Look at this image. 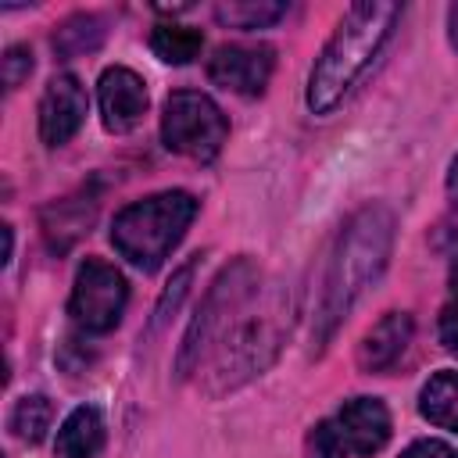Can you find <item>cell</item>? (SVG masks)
Wrapping results in <instances>:
<instances>
[{
	"label": "cell",
	"instance_id": "2e32d148",
	"mask_svg": "<svg viewBox=\"0 0 458 458\" xmlns=\"http://www.w3.org/2000/svg\"><path fill=\"white\" fill-rule=\"evenodd\" d=\"M204 47V36L190 25H157L150 32V50L165 64H190Z\"/></svg>",
	"mask_w": 458,
	"mask_h": 458
},
{
	"label": "cell",
	"instance_id": "7402d4cb",
	"mask_svg": "<svg viewBox=\"0 0 458 458\" xmlns=\"http://www.w3.org/2000/svg\"><path fill=\"white\" fill-rule=\"evenodd\" d=\"M447 39H451V47L458 50V4L447 11Z\"/></svg>",
	"mask_w": 458,
	"mask_h": 458
},
{
	"label": "cell",
	"instance_id": "7c38bea8",
	"mask_svg": "<svg viewBox=\"0 0 458 458\" xmlns=\"http://www.w3.org/2000/svg\"><path fill=\"white\" fill-rule=\"evenodd\" d=\"M104 447V415L93 404H79L64 415L54 451L57 458H97Z\"/></svg>",
	"mask_w": 458,
	"mask_h": 458
},
{
	"label": "cell",
	"instance_id": "e0dca14e",
	"mask_svg": "<svg viewBox=\"0 0 458 458\" xmlns=\"http://www.w3.org/2000/svg\"><path fill=\"white\" fill-rule=\"evenodd\" d=\"M50 422H54V404H50V397H43V394H25V397L14 404V411H11V429H14V437H18V440H29V444L43 440V433L50 429Z\"/></svg>",
	"mask_w": 458,
	"mask_h": 458
},
{
	"label": "cell",
	"instance_id": "8fae6325",
	"mask_svg": "<svg viewBox=\"0 0 458 458\" xmlns=\"http://www.w3.org/2000/svg\"><path fill=\"white\" fill-rule=\"evenodd\" d=\"M408 340H411V315H404V311L383 315V318L365 333V340H361V347H358L361 369H369V372L390 369V365L404 354Z\"/></svg>",
	"mask_w": 458,
	"mask_h": 458
},
{
	"label": "cell",
	"instance_id": "8992f818",
	"mask_svg": "<svg viewBox=\"0 0 458 458\" xmlns=\"http://www.w3.org/2000/svg\"><path fill=\"white\" fill-rule=\"evenodd\" d=\"M225 136H229V122L208 93L200 89L168 93L165 114H161V140L168 150L193 161H211L218 157Z\"/></svg>",
	"mask_w": 458,
	"mask_h": 458
},
{
	"label": "cell",
	"instance_id": "ffe728a7",
	"mask_svg": "<svg viewBox=\"0 0 458 458\" xmlns=\"http://www.w3.org/2000/svg\"><path fill=\"white\" fill-rule=\"evenodd\" d=\"M401 458H458V451H454L451 444H444V440L426 437V440H411V444L401 451Z\"/></svg>",
	"mask_w": 458,
	"mask_h": 458
},
{
	"label": "cell",
	"instance_id": "9c48e42d",
	"mask_svg": "<svg viewBox=\"0 0 458 458\" xmlns=\"http://www.w3.org/2000/svg\"><path fill=\"white\" fill-rule=\"evenodd\" d=\"M89 97L75 75H54L39 97V136L47 147H64L86 122Z\"/></svg>",
	"mask_w": 458,
	"mask_h": 458
},
{
	"label": "cell",
	"instance_id": "277c9868",
	"mask_svg": "<svg viewBox=\"0 0 458 458\" xmlns=\"http://www.w3.org/2000/svg\"><path fill=\"white\" fill-rule=\"evenodd\" d=\"M193 215H197V200L186 190H165L132 200L114 215L111 243L129 265H136L140 272H154L186 236Z\"/></svg>",
	"mask_w": 458,
	"mask_h": 458
},
{
	"label": "cell",
	"instance_id": "9a60e30c",
	"mask_svg": "<svg viewBox=\"0 0 458 458\" xmlns=\"http://www.w3.org/2000/svg\"><path fill=\"white\" fill-rule=\"evenodd\" d=\"M104 18L97 14H72L68 21L57 25L54 32V50L61 57H79V54H89L104 43Z\"/></svg>",
	"mask_w": 458,
	"mask_h": 458
},
{
	"label": "cell",
	"instance_id": "6da1fadb",
	"mask_svg": "<svg viewBox=\"0 0 458 458\" xmlns=\"http://www.w3.org/2000/svg\"><path fill=\"white\" fill-rule=\"evenodd\" d=\"M290 326V304L283 290L261 283V268L250 258H236L204 293L179 358L175 372L186 379L208 372L211 390H233L272 365Z\"/></svg>",
	"mask_w": 458,
	"mask_h": 458
},
{
	"label": "cell",
	"instance_id": "d6986e66",
	"mask_svg": "<svg viewBox=\"0 0 458 458\" xmlns=\"http://www.w3.org/2000/svg\"><path fill=\"white\" fill-rule=\"evenodd\" d=\"M32 72V50L29 47H7L4 54V86L18 89Z\"/></svg>",
	"mask_w": 458,
	"mask_h": 458
},
{
	"label": "cell",
	"instance_id": "5b68a950",
	"mask_svg": "<svg viewBox=\"0 0 458 458\" xmlns=\"http://www.w3.org/2000/svg\"><path fill=\"white\" fill-rule=\"evenodd\" d=\"M390 440V411L379 397H351L308 437V458L376 454Z\"/></svg>",
	"mask_w": 458,
	"mask_h": 458
},
{
	"label": "cell",
	"instance_id": "3957f363",
	"mask_svg": "<svg viewBox=\"0 0 458 458\" xmlns=\"http://www.w3.org/2000/svg\"><path fill=\"white\" fill-rule=\"evenodd\" d=\"M397 18H401L397 4H351L344 11L336 32L329 36V43L322 47V54L308 72L304 100L311 114H329L351 93V86L365 75V68L390 39Z\"/></svg>",
	"mask_w": 458,
	"mask_h": 458
},
{
	"label": "cell",
	"instance_id": "44dd1931",
	"mask_svg": "<svg viewBox=\"0 0 458 458\" xmlns=\"http://www.w3.org/2000/svg\"><path fill=\"white\" fill-rule=\"evenodd\" d=\"M440 344L451 354H458V297L440 311Z\"/></svg>",
	"mask_w": 458,
	"mask_h": 458
},
{
	"label": "cell",
	"instance_id": "ba28073f",
	"mask_svg": "<svg viewBox=\"0 0 458 458\" xmlns=\"http://www.w3.org/2000/svg\"><path fill=\"white\" fill-rule=\"evenodd\" d=\"M276 68L272 47H247V43H225L208 57V79L222 89H233L240 97H258L268 86V75Z\"/></svg>",
	"mask_w": 458,
	"mask_h": 458
},
{
	"label": "cell",
	"instance_id": "ac0fdd59",
	"mask_svg": "<svg viewBox=\"0 0 458 458\" xmlns=\"http://www.w3.org/2000/svg\"><path fill=\"white\" fill-rule=\"evenodd\" d=\"M190 276H193V261H186V265L172 276L168 290L161 293V301H157V308H154V326H161V322L168 318V311L179 308V301H182V293H186V286H190Z\"/></svg>",
	"mask_w": 458,
	"mask_h": 458
},
{
	"label": "cell",
	"instance_id": "4fadbf2b",
	"mask_svg": "<svg viewBox=\"0 0 458 458\" xmlns=\"http://www.w3.org/2000/svg\"><path fill=\"white\" fill-rule=\"evenodd\" d=\"M419 411L433 426L458 433V372H437L419 390Z\"/></svg>",
	"mask_w": 458,
	"mask_h": 458
},
{
	"label": "cell",
	"instance_id": "7a4b0ae2",
	"mask_svg": "<svg viewBox=\"0 0 458 458\" xmlns=\"http://www.w3.org/2000/svg\"><path fill=\"white\" fill-rule=\"evenodd\" d=\"M394 247V211L383 204H369L347 218L336 236V247L326 265L318 308H315V340L326 344L354 301L379 279Z\"/></svg>",
	"mask_w": 458,
	"mask_h": 458
},
{
	"label": "cell",
	"instance_id": "52a82bcc",
	"mask_svg": "<svg viewBox=\"0 0 458 458\" xmlns=\"http://www.w3.org/2000/svg\"><path fill=\"white\" fill-rule=\"evenodd\" d=\"M125 301H129L125 276L100 258H86L72 283L68 315L86 333H111L122 322Z\"/></svg>",
	"mask_w": 458,
	"mask_h": 458
},
{
	"label": "cell",
	"instance_id": "5bb4252c",
	"mask_svg": "<svg viewBox=\"0 0 458 458\" xmlns=\"http://www.w3.org/2000/svg\"><path fill=\"white\" fill-rule=\"evenodd\" d=\"M286 4L283 0H225L215 7V18L225 25V29H268L276 25L279 18H286Z\"/></svg>",
	"mask_w": 458,
	"mask_h": 458
},
{
	"label": "cell",
	"instance_id": "30bf717a",
	"mask_svg": "<svg viewBox=\"0 0 458 458\" xmlns=\"http://www.w3.org/2000/svg\"><path fill=\"white\" fill-rule=\"evenodd\" d=\"M97 100H100V118L111 132H129L132 125H140L143 111H147V86L143 79L125 68L114 64L100 75L97 82Z\"/></svg>",
	"mask_w": 458,
	"mask_h": 458
}]
</instances>
